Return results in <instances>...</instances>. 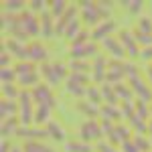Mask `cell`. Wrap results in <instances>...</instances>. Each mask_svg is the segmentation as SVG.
Segmentation results:
<instances>
[{"mask_svg": "<svg viewBox=\"0 0 152 152\" xmlns=\"http://www.w3.org/2000/svg\"><path fill=\"white\" fill-rule=\"evenodd\" d=\"M18 99H20V104H18V110H20V124H23V126H31V124L35 122L33 94H28V91H20Z\"/></svg>", "mask_w": 152, "mask_h": 152, "instance_id": "6da1fadb", "label": "cell"}, {"mask_svg": "<svg viewBox=\"0 0 152 152\" xmlns=\"http://www.w3.org/2000/svg\"><path fill=\"white\" fill-rule=\"evenodd\" d=\"M18 138H24L28 142H39L43 138H49V132L43 128H37V126H20L18 132H16Z\"/></svg>", "mask_w": 152, "mask_h": 152, "instance_id": "7a4b0ae2", "label": "cell"}, {"mask_svg": "<svg viewBox=\"0 0 152 152\" xmlns=\"http://www.w3.org/2000/svg\"><path fill=\"white\" fill-rule=\"evenodd\" d=\"M81 16L85 24H97V20L102 18V12H99V6L97 2H81Z\"/></svg>", "mask_w": 152, "mask_h": 152, "instance_id": "3957f363", "label": "cell"}, {"mask_svg": "<svg viewBox=\"0 0 152 152\" xmlns=\"http://www.w3.org/2000/svg\"><path fill=\"white\" fill-rule=\"evenodd\" d=\"M33 99L39 105H49V107H53V105L57 104V99H55V95L51 94L49 85H37L35 89H33Z\"/></svg>", "mask_w": 152, "mask_h": 152, "instance_id": "277c9868", "label": "cell"}, {"mask_svg": "<svg viewBox=\"0 0 152 152\" xmlns=\"http://www.w3.org/2000/svg\"><path fill=\"white\" fill-rule=\"evenodd\" d=\"M104 130H102V124H97L94 120H87L85 124L81 126V142H91L102 138Z\"/></svg>", "mask_w": 152, "mask_h": 152, "instance_id": "5b68a950", "label": "cell"}, {"mask_svg": "<svg viewBox=\"0 0 152 152\" xmlns=\"http://www.w3.org/2000/svg\"><path fill=\"white\" fill-rule=\"evenodd\" d=\"M18 18H20V26L26 31V35H39V33H41V23L33 16L31 10L28 12H20Z\"/></svg>", "mask_w": 152, "mask_h": 152, "instance_id": "8992f818", "label": "cell"}, {"mask_svg": "<svg viewBox=\"0 0 152 152\" xmlns=\"http://www.w3.org/2000/svg\"><path fill=\"white\" fill-rule=\"evenodd\" d=\"M75 12H77V8H75V6H69V8H67V12H65V14L59 18L57 23H55V33H57V35H61V33L65 35L67 26L75 20Z\"/></svg>", "mask_w": 152, "mask_h": 152, "instance_id": "52a82bcc", "label": "cell"}, {"mask_svg": "<svg viewBox=\"0 0 152 152\" xmlns=\"http://www.w3.org/2000/svg\"><path fill=\"white\" fill-rule=\"evenodd\" d=\"M26 55L33 63L35 61H47V49L41 43H31V45H26Z\"/></svg>", "mask_w": 152, "mask_h": 152, "instance_id": "ba28073f", "label": "cell"}, {"mask_svg": "<svg viewBox=\"0 0 152 152\" xmlns=\"http://www.w3.org/2000/svg\"><path fill=\"white\" fill-rule=\"evenodd\" d=\"M4 49H6L10 55H14V57H18V59H28V55H26V45H23V43H20V41H16V39L6 41Z\"/></svg>", "mask_w": 152, "mask_h": 152, "instance_id": "9c48e42d", "label": "cell"}, {"mask_svg": "<svg viewBox=\"0 0 152 152\" xmlns=\"http://www.w3.org/2000/svg\"><path fill=\"white\" fill-rule=\"evenodd\" d=\"M95 51H97V47H95L94 43H87V45H81V47H73V49H71V57L75 59V61H83L85 57L95 55Z\"/></svg>", "mask_w": 152, "mask_h": 152, "instance_id": "30bf717a", "label": "cell"}, {"mask_svg": "<svg viewBox=\"0 0 152 152\" xmlns=\"http://www.w3.org/2000/svg\"><path fill=\"white\" fill-rule=\"evenodd\" d=\"M41 35H45L49 39V37L55 35V24H53V14L49 10H45L43 14H41Z\"/></svg>", "mask_w": 152, "mask_h": 152, "instance_id": "8fae6325", "label": "cell"}, {"mask_svg": "<svg viewBox=\"0 0 152 152\" xmlns=\"http://www.w3.org/2000/svg\"><path fill=\"white\" fill-rule=\"evenodd\" d=\"M18 124H20V120H16L14 116L6 118V120L2 122V136H4V140H6L10 134H16V132H18V128H20Z\"/></svg>", "mask_w": 152, "mask_h": 152, "instance_id": "7c38bea8", "label": "cell"}, {"mask_svg": "<svg viewBox=\"0 0 152 152\" xmlns=\"http://www.w3.org/2000/svg\"><path fill=\"white\" fill-rule=\"evenodd\" d=\"M107 61L104 57H97L94 63V81H104V77L107 75Z\"/></svg>", "mask_w": 152, "mask_h": 152, "instance_id": "4fadbf2b", "label": "cell"}, {"mask_svg": "<svg viewBox=\"0 0 152 152\" xmlns=\"http://www.w3.org/2000/svg\"><path fill=\"white\" fill-rule=\"evenodd\" d=\"M122 71H126L124 65H120V63H116V61H110V63H107V75H105L107 83L110 81H118L120 75H122Z\"/></svg>", "mask_w": 152, "mask_h": 152, "instance_id": "5bb4252c", "label": "cell"}, {"mask_svg": "<svg viewBox=\"0 0 152 152\" xmlns=\"http://www.w3.org/2000/svg\"><path fill=\"white\" fill-rule=\"evenodd\" d=\"M112 31H114V23H112V20H105V23H102L94 33H91V37H94V39H99V41H105Z\"/></svg>", "mask_w": 152, "mask_h": 152, "instance_id": "9a60e30c", "label": "cell"}, {"mask_svg": "<svg viewBox=\"0 0 152 152\" xmlns=\"http://www.w3.org/2000/svg\"><path fill=\"white\" fill-rule=\"evenodd\" d=\"M49 116H51V107L49 105H39L35 110V124L41 126V124L49 122Z\"/></svg>", "mask_w": 152, "mask_h": 152, "instance_id": "2e32d148", "label": "cell"}, {"mask_svg": "<svg viewBox=\"0 0 152 152\" xmlns=\"http://www.w3.org/2000/svg\"><path fill=\"white\" fill-rule=\"evenodd\" d=\"M47 132H49V136H51L53 140H57V142L65 140V132H63V128H61L59 124H55V122H49L47 124Z\"/></svg>", "mask_w": 152, "mask_h": 152, "instance_id": "e0dca14e", "label": "cell"}, {"mask_svg": "<svg viewBox=\"0 0 152 152\" xmlns=\"http://www.w3.org/2000/svg\"><path fill=\"white\" fill-rule=\"evenodd\" d=\"M65 152H94V148L87 142H67Z\"/></svg>", "mask_w": 152, "mask_h": 152, "instance_id": "ac0fdd59", "label": "cell"}, {"mask_svg": "<svg viewBox=\"0 0 152 152\" xmlns=\"http://www.w3.org/2000/svg\"><path fill=\"white\" fill-rule=\"evenodd\" d=\"M24 152H55L51 146H47V144H43V142H26L23 146Z\"/></svg>", "mask_w": 152, "mask_h": 152, "instance_id": "d6986e66", "label": "cell"}, {"mask_svg": "<svg viewBox=\"0 0 152 152\" xmlns=\"http://www.w3.org/2000/svg\"><path fill=\"white\" fill-rule=\"evenodd\" d=\"M41 71H43V75H45V79H47L51 85H55V83H59L57 79V73H55V67H53V63H43V67H41Z\"/></svg>", "mask_w": 152, "mask_h": 152, "instance_id": "ffe728a7", "label": "cell"}, {"mask_svg": "<svg viewBox=\"0 0 152 152\" xmlns=\"http://www.w3.org/2000/svg\"><path fill=\"white\" fill-rule=\"evenodd\" d=\"M104 49L107 51V53L112 51L116 57H122V55H124V49L120 47V43H118V41H114V39H110V37L104 41Z\"/></svg>", "mask_w": 152, "mask_h": 152, "instance_id": "44dd1931", "label": "cell"}, {"mask_svg": "<svg viewBox=\"0 0 152 152\" xmlns=\"http://www.w3.org/2000/svg\"><path fill=\"white\" fill-rule=\"evenodd\" d=\"M79 110H81L85 116H89V118H95V116L102 114V110H99L95 104H91V102H81V104H79Z\"/></svg>", "mask_w": 152, "mask_h": 152, "instance_id": "7402d4cb", "label": "cell"}, {"mask_svg": "<svg viewBox=\"0 0 152 152\" xmlns=\"http://www.w3.org/2000/svg\"><path fill=\"white\" fill-rule=\"evenodd\" d=\"M49 6H51V10H49V12H51L53 16H59V18H61V16L67 12V8H69V6H67L63 0H53Z\"/></svg>", "mask_w": 152, "mask_h": 152, "instance_id": "603a6c76", "label": "cell"}, {"mask_svg": "<svg viewBox=\"0 0 152 152\" xmlns=\"http://www.w3.org/2000/svg\"><path fill=\"white\" fill-rule=\"evenodd\" d=\"M16 110H18V105L14 104V99H4V102H2V118H4V120H6V118H12Z\"/></svg>", "mask_w": 152, "mask_h": 152, "instance_id": "cb8c5ba5", "label": "cell"}, {"mask_svg": "<svg viewBox=\"0 0 152 152\" xmlns=\"http://www.w3.org/2000/svg\"><path fill=\"white\" fill-rule=\"evenodd\" d=\"M102 97L107 102V105H114V104H116V99H118L116 89H112V87H110V83H105L104 87H102Z\"/></svg>", "mask_w": 152, "mask_h": 152, "instance_id": "d4e9b609", "label": "cell"}, {"mask_svg": "<svg viewBox=\"0 0 152 152\" xmlns=\"http://www.w3.org/2000/svg\"><path fill=\"white\" fill-rule=\"evenodd\" d=\"M83 28H81V24H79V20H73V23L67 26V31H65V37L69 39V41H75V37L81 33Z\"/></svg>", "mask_w": 152, "mask_h": 152, "instance_id": "484cf974", "label": "cell"}, {"mask_svg": "<svg viewBox=\"0 0 152 152\" xmlns=\"http://www.w3.org/2000/svg\"><path fill=\"white\" fill-rule=\"evenodd\" d=\"M14 71H16L18 77H20V75H28V73H35V65H33V63H26V61H20V63L14 67Z\"/></svg>", "mask_w": 152, "mask_h": 152, "instance_id": "4316f807", "label": "cell"}, {"mask_svg": "<svg viewBox=\"0 0 152 152\" xmlns=\"http://www.w3.org/2000/svg\"><path fill=\"white\" fill-rule=\"evenodd\" d=\"M23 8H24L23 0H6L4 2V12H10L12 14V10H23Z\"/></svg>", "mask_w": 152, "mask_h": 152, "instance_id": "83f0119b", "label": "cell"}, {"mask_svg": "<svg viewBox=\"0 0 152 152\" xmlns=\"http://www.w3.org/2000/svg\"><path fill=\"white\" fill-rule=\"evenodd\" d=\"M2 91H4V97H6V99H14V97L20 95V91H18L12 83H4V85H2Z\"/></svg>", "mask_w": 152, "mask_h": 152, "instance_id": "f1b7e54d", "label": "cell"}, {"mask_svg": "<svg viewBox=\"0 0 152 152\" xmlns=\"http://www.w3.org/2000/svg\"><path fill=\"white\" fill-rule=\"evenodd\" d=\"M69 67H71L73 73H87V71H89V65H87L85 61H75V59L69 63Z\"/></svg>", "mask_w": 152, "mask_h": 152, "instance_id": "f546056e", "label": "cell"}, {"mask_svg": "<svg viewBox=\"0 0 152 152\" xmlns=\"http://www.w3.org/2000/svg\"><path fill=\"white\" fill-rule=\"evenodd\" d=\"M99 116H104V120H114V118H118L120 114L116 112V107H114V105H107V104H105L104 107H102V114H99Z\"/></svg>", "mask_w": 152, "mask_h": 152, "instance_id": "4dcf8cb0", "label": "cell"}, {"mask_svg": "<svg viewBox=\"0 0 152 152\" xmlns=\"http://www.w3.org/2000/svg\"><path fill=\"white\" fill-rule=\"evenodd\" d=\"M18 81H20V85L28 87V85H37L39 77H37V73H28V75H20V77H18Z\"/></svg>", "mask_w": 152, "mask_h": 152, "instance_id": "1f68e13d", "label": "cell"}, {"mask_svg": "<svg viewBox=\"0 0 152 152\" xmlns=\"http://www.w3.org/2000/svg\"><path fill=\"white\" fill-rule=\"evenodd\" d=\"M67 89H69V91L75 95V97H83V95L87 94V89H83V85H77V83H69V81H67Z\"/></svg>", "mask_w": 152, "mask_h": 152, "instance_id": "d6a6232c", "label": "cell"}, {"mask_svg": "<svg viewBox=\"0 0 152 152\" xmlns=\"http://www.w3.org/2000/svg\"><path fill=\"white\" fill-rule=\"evenodd\" d=\"M87 99H89L91 104L97 105V102L102 99V89H97V87H89V89H87Z\"/></svg>", "mask_w": 152, "mask_h": 152, "instance_id": "836d02e7", "label": "cell"}, {"mask_svg": "<svg viewBox=\"0 0 152 152\" xmlns=\"http://www.w3.org/2000/svg\"><path fill=\"white\" fill-rule=\"evenodd\" d=\"M67 81L69 83H77V85H83V83H87V75H85V73H71L69 77H67Z\"/></svg>", "mask_w": 152, "mask_h": 152, "instance_id": "e575fe53", "label": "cell"}, {"mask_svg": "<svg viewBox=\"0 0 152 152\" xmlns=\"http://www.w3.org/2000/svg\"><path fill=\"white\" fill-rule=\"evenodd\" d=\"M87 39H89V31H85V28H83L81 33L75 37V41H73V47H81V45H87Z\"/></svg>", "mask_w": 152, "mask_h": 152, "instance_id": "d590c367", "label": "cell"}, {"mask_svg": "<svg viewBox=\"0 0 152 152\" xmlns=\"http://www.w3.org/2000/svg\"><path fill=\"white\" fill-rule=\"evenodd\" d=\"M53 67H55V73H57V79H65V77H69L67 75V67L65 65H61V63H53Z\"/></svg>", "mask_w": 152, "mask_h": 152, "instance_id": "8d00e7d4", "label": "cell"}, {"mask_svg": "<svg viewBox=\"0 0 152 152\" xmlns=\"http://www.w3.org/2000/svg\"><path fill=\"white\" fill-rule=\"evenodd\" d=\"M14 77H16V71L14 69H10V67H4L2 69V81L4 83H10Z\"/></svg>", "mask_w": 152, "mask_h": 152, "instance_id": "74e56055", "label": "cell"}, {"mask_svg": "<svg viewBox=\"0 0 152 152\" xmlns=\"http://www.w3.org/2000/svg\"><path fill=\"white\" fill-rule=\"evenodd\" d=\"M45 2L43 0H33L31 4H28V8H31V12H45Z\"/></svg>", "mask_w": 152, "mask_h": 152, "instance_id": "f35d334b", "label": "cell"}, {"mask_svg": "<svg viewBox=\"0 0 152 152\" xmlns=\"http://www.w3.org/2000/svg\"><path fill=\"white\" fill-rule=\"evenodd\" d=\"M97 6H99L102 16H105V18L110 20V10H112V4H107V2H97Z\"/></svg>", "mask_w": 152, "mask_h": 152, "instance_id": "ab89813d", "label": "cell"}, {"mask_svg": "<svg viewBox=\"0 0 152 152\" xmlns=\"http://www.w3.org/2000/svg\"><path fill=\"white\" fill-rule=\"evenodd\" d=\"M122 41L126 43V47H128V51L132 53V55H136V49H134V43H132V39H130L128 33H122Z\"/></svg>", "mask_w": 152, "mask_h": 152, "instance_id": "60d3db41", "label": "cell"}, {"mask_svg": "<svg viewBox=\"0 0 152 152\" xmlns=\"http://www.w3.org/2000/svg\"><path fill=\"white\" fill-rule=\"evenodd\" d=\"M0 63H2V69L8 67V63H10V53H8L6 49H4V53H2V61H0Z\"/></svg>", "mask_w": 152, "mask_h": 152, "instance_id": "b9f144b4", "label": "cell"}, {"mask_svg": "<svg viewBox=\"0 0 152 152\" xmlns=\"http://www.w3.org/2000/svg\"><path fill=\"white\" fill-rule=\"evenodd\" d=\"M97 150L99 152H116L110 144H105V142H99V144H97Z\"/></svg>", "mask_w": 152, "mask_h": 152, "instance_id": "7bdbcfd3", "label": "cell"}, {"mask_svg": "<svg viewBox=\"0 0 152 152\" xmlns=\"http://www.w3.org/2000/svg\"><path fill=\"white\" fill-rule=\"evenodd\" d=\"M0 152H12V144L8 140H2V148H0Z\"/></svg>", "mask_w": 152, "mask_h": 152, "instance_id": "ee69618b", "label": "cell"}, {"mask_svg": "<svg viewBox=\"0 0 152 152\" xmlns=\"http://www.w3.org/2000/svg\"><path fill=\"white\" fill-rule=\"evenodd\" d=\"M124 152H136V146L134 144H130L128 140L124 142Z\"/></svg>", "mask_w": 152, "mask_h": 152, "instance_id": "f6af8a7d", "label": "cell"}, {"mask_svg": "<svg viewBox=\"0 0 152 152\" xmlns=\"http://www.w3.org/2000/svg\"><path fill=\"white\" fill-rule=\"evenodd\" d=\"M116 91H120V95H122V97H130V91H128V89H124L122 85H118Z\"/></svg>", "mask_w": 152, "mask_h": 152, "instance_id": "bcb514c9", "label": "cell"}, {"mask_svg": "<svg viewBox=\"0 0 152 152\" xmlns=\"http://www.w3.org/2000/svg\"><path fill=\"white\" fill-rule=\"evenodd\" d=\"M126 6H128V8H130V10H132V12H136V10H138V8H140V4H138V2H128Z\"/></svg>", "mask_w": 152, "mask_h": 152, "instance_id": "7dc6e473", "label": "cell"}, {"mask_svg": "<svg viewBox=\"0 0 152 152\" xmlns=\"http://www.w3.org/2000/svg\"><path fill=\"white\" fill-rule=\"evenodd\" d=\"M12 152H24L20 146H12Z\"/></svg>", "mask_w": 152, "mask_h": 152, "instance_id": "c3c4849f", "label": "cell"}]
</instances>
